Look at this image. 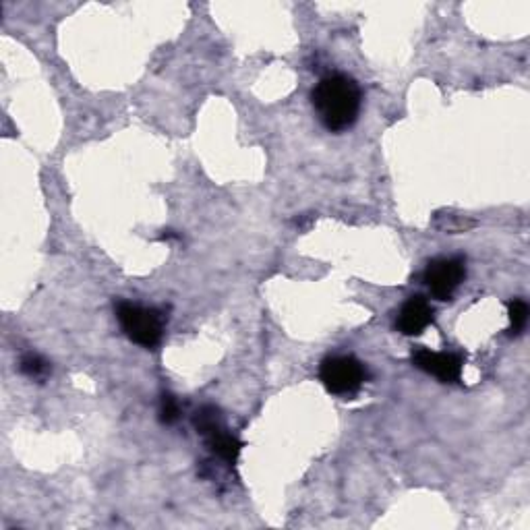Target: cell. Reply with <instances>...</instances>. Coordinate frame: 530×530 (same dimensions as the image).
Returning <instances> with one entry per match:
<instances>
[{"mask_svg":"<svg viewBox=\"0 0 530 530\" xmlns=\"http://www.w3.org/2000/svg\"><path fill=\"white\" fill-rule=\"evenodd\" d=\"M311 104L319 123L332 133L355 127L363 106V90L355 77L330 73L321 77L311 92Z\"/></svg>","mask_w":530,"mask_h":530,"instance_id":"cell-1","label":"cell"},{"mask_svg":"<svg viewBox=\"0 0 530 530\" xmlns=\"http://www.w3.org/2000/svg\"><path fill=\"white\" fill-rule=\"evenodd\" d=\"M114 311L116 319L121 323V330L133 344L152 350L162 342L166 315L160 309L143 307L131 301H119L114 305Z\"/></svg>","mask_w":530,"mask_h":530,"instance_id":"cell-2","label":"cell"},{"mask_svg":"<svg viewBox=\"0 0 530 530\" xmlns=\"http://www.w3.org/2000/svg\"><path fill=\"white\" fill-rule=\"evenodd\" d=\"M367 367L352 355H332L319 365V379L334 396H355L365 386Z\"/></svg>","mask_w":530,"mask_h":530,"instance_id":"cell-3","label":"cell"},{"mask_svg":"<svg viewBox=\"0 0 530 530\" xmlns=\"http://www.w3.org/2000/svg\"><path fill=\"white\" fill-rule=\"evenodd\" d=\"M466 280V261L462 257H437L427 263L423 282L437 301H450Z\"/></svg>","mask_w":530,"mask_h":530,"instance_id":"cell-4","label":"cell"},{"mask_svg":"<svg viewBox=\"0 0 530 530\" xmlns=\"http://www.w3.org/2000/svg\"><path fill=\"white\" fill-rule=\"evenodd\" d=\"M412 365L427 375H433L441 384H458L462 377L464 359L454 352H433L425 346L412 350Z\"/></svg>","mask_w":530,"mask_h":530,"instance_id":"cell-5","label":"cell"},{"mask_svg":"<svg viewBox=\"0 0 530 530\" xmlns=\"http://www.w3.org/2000/svg\"><path fill=\"white\" fill-rule=\"evenodd\" d=\"M435 321V309L433 305L417 294L410 297L398 311L396 317V330L404 336H421L431 323Z\"/></svg>","mask_w":530,"mask_h":530,"instance_id":"cell-6","label":"cell"},{"mask_svg":"<svg viewBox=\"0 0 530 530\" xmlns=\"http://www.w3.org/2000/svg\"><path fill=\"white\" fill-rule=\"evenodd\" d=\"M205 444H208V448L224 462L228 464H234L239 460V454L243 450V441H239L237 437H234L232 433H228L226 425H218L214 427L212 431H208L203 435Z\"/></svg>","mask_w":530,"mask_h":530,"instance_id":"cell-7","label":"cell"},{"mask_svg":"<svg viewBox=\"0 0 530 530\" xmlns=\"http://www.w3.org/2000/svg\"><path fill=\"white\" fill-rule=\"evenodd\" d=\"M19 369L29 379H46L52 373L50 363L44 357L36 355V352H27V355H23L19 361Z\"/></svg>","mask_w":530,"mask_h":530,"instance_id":"cell-8","label":"cell"},{"mask_svg":"<svg viewBox=\"0 0 530 530\" xmlns=\"http://www.w3.org/2000/svg\"><path fill=\"white\" fill-rule=\"evenodd\" d=\"M510 315V336H520L528 323V305L522 299H514L508 303Z\"/></svg>","mask_w":530,"mask_h":530,"instance_id":"cell-9","label":"cell"},{"mask_svg":"<svg viewBox=\"0 0 530 530\" xmlns=\"http://www.w3.org/2000/svg\"><path fill=\"white\" fill-rule=\"evenodd\" d=\"M158 417L162 425H174L181 419V406L179 400H176L172 394H162L160 398V408H158Z\"/></svg>","mask_w":530,"mask_h":530,"instance_id":"cell-10","label":"cell"}]
</instances>
